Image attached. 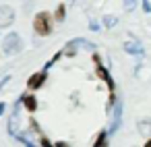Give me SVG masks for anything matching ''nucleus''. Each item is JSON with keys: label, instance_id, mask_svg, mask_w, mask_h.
Masks as SVG:
<instances>
[{"label": "nucleus", "instance_id": "11", "mask_svg": "<svg viewBox=\"0 0 151 147\" xmlns=\"http://www.w3.org/2000/svg\"><path fill=\"white\" fill-rule=\"evenodd\" d=\"M106 137H108V130H101V133L97 135V139H95V143H93V145H95V147L104 145V143H106Z\"/></svg>", "mask_w": 151, "mask_h": 147}, {"label": "nucleus", "instance_id": "1", "mask_svg": "<svg viewBox=\"0 0 151 147\" xmlns=\"http://www.w3.org/2000/svg\"><path fill=\"white\" fill-rule=\"evenodd\" d=\"M33 29H35L37 35H50L52 29H54V27H52V15L46 13V11L37 13L35 19H33Z\"/></svg>", "mask_w": 151, "mask_h": 147}, {"label": "nucleus", "instance_id": "13", "mask_svg": "<svg viewBox=\"0 0 151 147\" xmlns=\"http://www.w3.org/2000/svg\"><path fill=\"white\" fill-rule=\"evenodd\" d=\"M64 13H66V4H58V11H56V19L62 21L64 19Z\"/></svg>", "mask_w": 151, "mask_h": 147}, {"label": "nucleus", "instance_id": "8", "mask_svg": "<svg viewBox=\"0 0 151 147\" xmlns=\"http://www.w3.org/2000/svg\"><path fill=\"white\" fill-rule=\"evenodd\" d=\"M139 133H141L143 137H149V135H151V118L139 120Z\"/></svg>", "mask_w": 151, "mask_h": 147}, {"label": "nucleus", "instance_id": "19", "mask_svg": "<svg viewBox=\"0 0 151 147\" xmlns=\"http://www.w3.org/2000/svg\"><path fill=\"white\" fill-rule=\"evenodd\" d=\"M4 110H6V104H2V102H0V116L4 114Z\"/></svg>", "mask_w": 151, "mask_h": 147}, {"label": "nucleus", "instance_id": "18", "mask_svg": "<svg viewBox=\"0 0 151 147\" xmlns=\"http://www.w3.org/2000/svg\"><path fill=\"white\" fill-rule=\"evenodd\" d=\"M89 29H91V31H99V25H97V23H91Z\"/></svg>", "mask_w": 151, "mask_h": 147}, {"label": "nucleus", "instance_id": "14", "mask_svg": "<svg viewBox=\"0 0 151 147\" xmlns=\"http://www.w3.org/2000/svg\"><path fill=\"white\" fill-rule=\"evenodd\" d=\"M122 4H124V11H132L134 6H137V0H122Z\"/></svg>", "mask_w": 151, "mask_h": 147}, {"label": "nucleus", "instance_id": "2", "mask_svg": "<svg viewBox=\"0 0 151 147\" xmlns=\"http://www.w3.org/2000/svg\"><path fill=\"white\" fill-rule=\"evenodd\" d=\"M19 48H21V37H19V33H9L4 40H2V52L4 54H15V52H19Z\"/></svg>", "mask_w": 151, "mask_h": 147}, {"label": "nucleus", "instance_id": "10", "mask_svg": "<svg viewBox=\"0 0 151 147\" xmlns=\"http://www.w3.org/2000/svg\"><path fill=\"white\" fill-rule=\"evenodd\" d=\"M116 23H118V19H116L114 15H106V17H104V27L112 29V27H116Z\"/></svg>", "mask_w": 151, "mask_h": 147}, {"label": "nucleus", "instance_id": "12", "mask_svg": "<svg viewBox=\"0 0 151 147\" xmlns=\"http://www.w3.org/2000/svg\"><path fill=\"white\" fill-rule=\"evenodd\" d=\"M60 56H62V52H58V54H54V58H50V60H48V62H46V64H44V68H46V71H48V68H50V66H54V64H56V62H58V58H60Z\"/></svg>", "mask_w": 151, "mask_h": 147}, {"label": "nucleus", "instance_id": "7", "mask_svg": "<svg viewBox=\"0 0 151 147\" xmlns=\"http://www.w3.org/2000/svg\"><path fill=\"white\" fill-rule=\"evenodd\" d=\"M124 52H128L132 56H145V48L139 42H126L124 44Z\"/></svg>", "mask_w": 151, "mask_h": 147}, {"label": "nucleus", "instance_id": "5", "mask_svg": "<svg viewBox=\"0 0 151 147\" xmlns=\"http://www.w3.org/2000/svg\"><path fill=\"white\" fill-rule=\"evenodd\" d=\"M120 124H122V99H116L114 120H112V124H110V130H108V135H114V133L120 128Z\"/></svg>", "mask_w": 151, "mask_h": 147}, {"label": "nucleus", "instance_id": "21", "mask_svg": "<svg viewBox=\"0 0 151 147\" xmlns=\"http://www.w3.org/2000/svg\"><path fill=\"white\" fill-rule=\"evenodd\" d=\"M73 2H77V0H73Z\"/></svg>", "mask_w": 151, "mask_h": 147}, {"label": "nucleus", "instance_id": "16", "mask_svg": "<svg viewBox=\"0 0 151 147\" xmlns=\"http://www.w3.org/2000/svg\"><path fill=\"white\" fill-rule=\"evenodd\" d=\"M143 11L145 13H151V2H149V0H143Z\"/></svg>", "mask_w": 151, "mask_h": 147}, {"label": "nucleus", "instance_id": "4", "mask_svg": "<svg viewBox=\"0 0 151 147\" xmlns=\"http://www.w3.org/2000/svg\"><path fill=\"white\" fill-rule=\"evenodd\" d=\"M13 21H15V11H13V6L2 4V6H0V27H9V25H13Z\"/></svg>", "mask_w": 151, "mask_h": 147}, {"label": "nucleus", "instance_id": "17", "mask_svg": "<svg viewBox=\"0 0 151 147\" xmlns=\"http://www.w3.org/2000/svg\"><path fill=\"white\" fill-rule=\"evenodd\" d=\"M9 81H11V77H4V79H2V81H0V91H2V87H4V85H6V83H9Z\"/></svg>", "mask_w": 151, "mask_h": 147}, {"label": "nucleus", "instance_id": "9", "mask_svg": "<svg viewBox=\"0 0 151 147\" xmlns=\"http://www.w3.org/2000/svg\"><path fill=\"white\" fill-rule=\"evenodd\" d=\"M21 99H23V104H25V108H27L29 112H35V110H37V99H35L33 95H23Z\"/></svg>", "mask_w": 151, "mask_h": 147}, {"label": "nucleus", "instance_id": "6", "mask_svg": "<svg viewBox=\"0 0 151 147\" xmlns=\"http://www.w3.org/2000/svg\"><path fill=\"white\" fill-rule=\"evenodd\" d=\"M46 79H48L46 68H44V71H40V73H35V75H31V77L27 79V89H40V87L46 83Z\"/></svg>", "mask_w": 151, "mask_h": 147}, {"label": "nucleus", "instance_id": "20", "mask_svg": "<svg viewBox=\"0 0 151 147\" xmlns=\"http://www.w3.org/2000/svg\"><path fill=\"white\" fill-rule=\"evenodd\" d=\"M145 147H151V139H149V141H145Z\"/></svg>", "mask_w": 151, "mask_h": 147}, {"label": "nucleus", "instance_id": "3", "mask_svg": "<svg viewBox=\"0 0 151 147\" xmlns=\"http://www.w3.org/2000/svg\"><path fill=\"white\" fill-rule=\"evenodd\" d=\"M95 64H97V77L104 79L106 85H108V89H110V106H114V97H116V93H114V89H116V87H114V79H112L110 73L101 66V62H95ZM110 106H108V108H110Z\"/></svg>", "mask_w": 151, "mask_h": 147}, {"label": "nucleus", "instance_id": "15", "mask_svg": "<svg viewBox=\"0 0 151 147\" xmlns=\"http://www.w3.org/2000/svg\"><path fill=\"white\" fill-rule=\"evenodd\" d=\"M15 139H17L19 143H23V145H27V147H31V145H33V141H29V139H25L23 135H15Z\"/></svg>", "mask_w": 151, "mask_h": 147}]
</instances>
